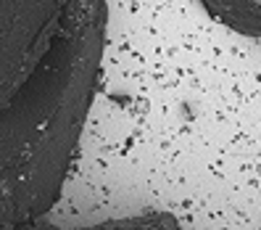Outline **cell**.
<instances>
[{
	"instance_id": "6da1fadb",
	"label": "cell",
	"mask_w": 261,
	"mask_h": 230,
	"mask_svg": "<svg viewBox=\"0 0 261 230\" xmlns=\"http://www.w3.org/2000/svg\"><path fill=\"white\" fill-rule=\"evenodd\" d=\"M103 0H0V225L58 201L106 51Z\"/></svg>"
},
{
	"instance_id": "7a4b0ae2",
	"label": "cell",
	"mask_w": 261,
	"mask_h": 230,
	"mask_svg": "<svg viewBox=\"0 0 261 230\" xmlns=\"http://www.w3.org/2000/svg\"><path fill=\"white\" fill-rule=\"evenodd\" d=\"M222 27L245 37L261 35V0H201Z\"/></svg>"
},
{
	"instance_id": "3957f363",
	"label": "cell",
	"mask_w": 261,
	"mask_h": 230,
	"mask_svg": "<svg viewBox=\"0 0 261 230\" xmlns=\"http://www.w3.org/2000/svg\"><path fill=\"white\" fill-rule=\"evenodd\" d=\"M109 230H182V225L172 214H143V217L111 222Z\"/></svg>"
},
{
	"instance_id": "277c9868",
	"label": "cell",
	"mask_w": 261,
	"mask_h": 230,
	"mask_svg": "<svg viewBox=\"0 0 261 230\" xmlns=\"http://www.w3.org/2000/svg\"><path fill=\"white\" fill-rule=\"evenodd\" d=\"M8 230H61L50 222H42V220H35V222H24V225H13ZM93 230H109V225H103V227H93Z\"/></svg>"
}]
</instances>
